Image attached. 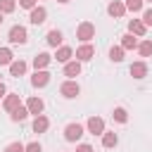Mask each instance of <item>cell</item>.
I'll return each instance as SVG.
<instances>
[{
	"mask_svg": "<svg viewBox=\"0 0 152 152\" xmlns=\"http://www.w3.org/2000/svg\"><path fill=\"white\" fill-rule=\"evenodd\" d=\"M7 38H10V43H14V45H26V43H28V31H26L24 26L14 24V26L10 28Z\"/></svg>",
	"mask_w": 152,
	"mask_h": 152,
	"instance_id": "cell-1",
	"label": "cell"
},
{
	"mask_svg": "<svg viewBox=\"0 0 152 152\" xmlns=\"http://www.w3.org/2000/svg\"><path fill=\"white\" fill-rule=\"evenodd\" d=\"M76 38L83 40V43H88L90 38H95V24H90V21H81L78 28H76Z\"/></svg>",
	"mask_w": 152,
	"mask_h": 152,
	"instance_id": "cell-2",
	"label": "cell"
},
{
	"mask_svg": "<svg viewBox=\"0 0 152 152\" xmlns=\"http://www.w3.org/2000/svg\"><path fill=\"white\" fill-rule=\"evenodd\" d=\"M59 93H62V97L71 100V97H76V95L81 93V86H78L74 78H69V81H64V83L59 86Z\"/></svg>",
	"mask_w": 152,
	"mask_h": 152,
	"instance_id": "cell-3",
	"label": "cell"
},
{
	"mask_svg": "<svg viewBox=\"0 0 152 152\" xmlns=\"http://www.w3.org/2000/svg\"><path fill=\"white\" fill-rule=\"evenodd\" d=\"M126 12H128V10H126V2H121V0H112V2L107 5V14L114 17V19H121Z\"/></svg>",
	"mask_w": 152,
	"mask_h": 152,
	"instance_id": "cell-4",
	"label": "cell"
},
{
	"mask_svg": "<svg viewBox=\"0 0 152 152\" xmlns=\"http://www.w3.org/2000/svg\"><path fill=\"white\" fill-rule=\"evenodd\" d=\"M81 135H83V126H81V124H69V126L64 128V140H69V142L81 140Z\"/></svg>",
	"mask_w": 152,
	"mask_h": 152,
	"instance_id": "cell-5",
	"label": "cell"
},
{
	"mask_svg": "<svg viewBox=\"0 0 152 152\" xmlns=\"http://www.w3.org/2000/svg\"><path fill=\"white\" fill-rule=\"evenodd\" d=\"M26 109H28V114H33V116H40L43 114V109H45V102L40 100V97H28L26 100Z\"/></svg>",
	"mask_w": 152,
	"mask_h": 152,
	"instance_id": "cell-6",
	"label": "cell"
},
{
	"mask_svg": "<svg viewBox=\"0 0 152 152\" xmlns=\"http://www.w3.org/2000/svg\"><path fill=\"white\" fill-rule=\"evenodd\" d=\"M86 128H88V133H93V135H102V133H104V119L90 116L88 124H86Z\"/></svg>",
	"mask_w": 152,
	"mask_h": 152,
	"instance_id": "cell-7",
	"label": "cell"
},
{
	"mask_svg": "<svg viewBox=\"0 0 152 152\" xmlns=\"http://www.w3.org/2000/svg\"><path fill=\"white\" fill-rule=\"evenodd\" d=\"M45 19H48V10H45V7H33L31 14H28V21H31L33 26H40Z\"/></svg>",
	"mask_w": 152,
	"mask_h": 152,
	"instance_id": "cell-8",
	"label": "cell"
},
{
	"mask_svg": "<svg viewBox=\"0 0 152 152\" xmlns=\"http://www.w3.org/2000/svg\"><path fill=\"white\" fill-rule=\"evenodd\" d=\"M128 33H133L135 38H142L147 33V26L142 24V19H131L128 21Z\"/></svg>",
	"mask_w": 152,
	"mask_h": 152,
	"instance_id": "cell-9",
	"label": "cell"
},
{
	"mask_svg": "<svg viewBox=\"0 0 152 152\" xmlns=\"http://www.w3.org/2000/svg\"><path fill=\"white\" fill-rule=\"evenodd\" d=\"M48 83H50V74H48L45 69L36 71V74L31 76V86H33V88H45Z\"/></svg>",
	"mask_w": 152,
	"mask_h": 152,
	"instance_id": "cell-10",
	"label": "cell"
},
{
	"mask_svg": "<svg viewBox=\"0 0 152 152\" xmlns=\"http://www.w3.org/2000/svg\"><path fill=\"white\" fill-rule=\"evenodd\" d=\"M2 107H5V112H17L19 107H21V100H19V95L17 93H10V95H5V102H2Z\"/></svg>",
	"mask_w": 152,
	"mask_h": 152,
	"instance_id": "cell-11",
	"label": "cell"
},
{
	"mask_svg": "<svg viewBox=\"0 0 152 152\" xmlns=\"http://www.w3.org/2000/svg\"><path fill=\"white\" fill-rule=\"evenodd\" d=\"M93 55H95V48H93L90 43H83V45L76 50V59H78V62H88V59H93Z\"/></svg>",
	"mask_w": 152,
	"mask_h": 152,
	"instance_id": "cell-12",
	"label": "cell"
},
{
	"mask_svg": "<svg viewBox=\"0 0 152 152\" xmlns=\"http://www.w3.org/2000/svg\"><path fill=\"white\" fill-rule=\"evenodd\" d=\"M128 74H131L133 78H145V76H147V64H145V62H133L131 69H128Z\"/></svg>",
	"mask_w": 152,
	"mask_h": 152,
	"instance_id": "cell-13",
	"label": "cell"
},
{
	"mask_svg": "<svg viewBox=\"0 0 152 152\" xmlns=\"http://www.w3.org/2000/svg\"><path fill=\"white\" fill-rule=\"evenodd\" d=\"M78 74H81V62H78V59H71V62H66V64H64V76L76 78Z\"/></svg>",
	"mask_w": 152,
	"mask_h": 152,
	"instance_id": "cell-14",
	"label": "cell"
},
{
	"mask_svg": "<svg viewBox=\"0 0 152 152\" xmlns=\"http://www.w3.org/2000/svg\"><path fill=\"white\" fill-rule=\"evenodd\" d=\"M31 128H33V133H45L48 128H50V121H48V116H36L33 119V124H31Z\"/></svg>",
	"mask_w": 152,
	"mask_h": 152,
	"instance_id": "cell-15",
	"label": "cell"
},
{
	"mask_svg": "<svg viewBox=\"0 0 152 152\" xmlns=\"http://www.w3.org/2000/svg\"><path fill=\"white\" fill-rule=\"evenodd\" d=\"M71 57H74V50H71V48H66V45H62V48L55 52V59H57V62H62V64L71 62Z\"/></svg>",
	"mask_w": 152,
	"mask_h": 152,
	"instance_id": "cell-16",
	"label": "cell"
},
{
	"mask_svg": "<svg viewBox=\"0 0 152 152\" xmlns=\"http://www.w3.org/2000/svg\"><path fill=\"white\" fill-rule=\"evenodd\" d=\"M52 62V57L48 55V52H38L36 57H33V66H36V71H40V69H45L48 64Z\"/></svg>",
	"mask_w": 152,
	"mask_h": 152,
	"instance_id": "cell-17",
	"label": "cell"
},
{
	"mask_svg": "<svg viewBox=\"0 0 152 152\" xmlns=\"http://www.w3.org/2000/svg\"><path fill=\"white\" fill-rule=\"evenodd\" d=\"M26 69H28V64H26L24 59H14V62L10 64V74H12V76H24Z\"/></svg>",
	"mask_w": 152,
	"mask_h": 152,
	"instance_id": "cell-18",
	"label": "cell"
},
{
	"mask_svg": "<svg viewBox=\"0 0 152 152\" xmlns=\"http://www.w3.org/2000/svg\"><path fill=\"white\" fill-rule=\"evenodd\" d=\"M116 142H119V135H116L114 131H104V133H102V147L112 150V147H116Z\"/></svg>",
	"mask_w": 152,
	"mask_h": 152,
	"instance_id": "cell-19",
	"label": "cell"
},
{
	"mask_svg": "<svg viewBox=\"0 0 152 152\" xmlns=\"http://www.w3.org/2000/svg\"><path fill=\"white\" fill-rule=\"evenodd\" d=\"M45 40H48V45H52V48H57V45H62V31H57V28H52V31H48V36H45Z\"/></svg>",
	"mask_w": 152,
	"mask_h": 152,
	"instance_id": "cell-20",
	"label": "cell"
},
{
	"mask_svg": "<svg viewBox=\"0 0 152 152\" xmlns=\"http://www.w3.org/2000/svg\"><path fill=\"white\" fill-rule=\"evenodd\" d=\"M121 48H124V50H133V48H138V38H135L133 33L121 36Z\"/></svg>",
	"mask_w": 152,
	"mask_h": 152,
	"instance_id": "cell-21",
	"label": "cell"
},
{
	"mask_svg": "<svg viewBox=\"0 0 152 152\" xmlns=\"http://www.w3.org/2000/svg\"><path fill=\"white\" fill-rule=\"evenodd\" d=\"M26 116H28V109H26L24 104H21V107H19L17 112H12V114H10V119H12L14 124H21V121H24Z\"/></svg>",
	"mask_w": 152,
	"mask_h": 152,
	"instance_id": "cell-22",
	"label": "cell"
},
{
	"mask_svg": "<svg viewBox=\"0 0 152 152\" xmlns=\"http://www.w3.org/2000/svg\"><path fill=\"white\" fill-rule=\"evenodd\" d=\"M109 59H112V62H124V48H121V45L109 48Z\"/></svg>",
	"mask_w": 152,
	"mask_h": 152,
	"instance_id": "cell-23",
	"label": "cell"
},
{
	"mask_svg": "<svg viewBox=\"0 0 152 152\" xmlns=\"http://www.w3.org/2000/svg\"><path fill=\"white\" fill-rule=\"evenodd\" d=\"M138 52H140V57H150L152 55V40H140L138 43Z\"/></svg>",
	"mask_w": 152,
	"mask_h": 152,
	"instance_id": "cell-24",
	"label": "cell"
},
{
	"mask_svg": "<svg viewBox=\"0 0 152 152\" xmlns=\"http://www.w3.org/2000/svg\"><path fill=\"white\" fill-rule=\"evenodd\" d=\"M17 10V0H0V12L2 14H12Z\"/></svg>",
	"mask_w": 152,
	"mask_h": 152,
	"instance_id": "cell-25",
	"label": "cell"
},
{
	"mask_svg": "<svg viewBox=\"0 0 152 152\" xmlns=\"http://www.w3.org/2000/svg\"><path fill=\"white\" fill-rule=\"evenodd\" d=\"M14 62V55H12V50L10 48H0V64H12Z\"/></svg>",
	"mask_w": 152,
	"mask_h": 152,
	"instance_id": "cell-26",
	"label": "cell"
},
{
	"mask_svg": "<svg viewBox=\"0 0 152 152\" xmlns=\"http://www.w3.org/2000/svg\"><path fill=\"white\" fill-rule=\"evenodd\" d=\"M112 116H114V121H119V124H126V121H128V112H126L124 107H116V109L112 112Z\"/></svg>",
	"mask_w": 152,
	"mask_h": 152,
	"instance_id": "cell-27",
	"label": "cell"
},
{
	"mask_svg": "<svg viewBox=\"0 0 152 152\" xmlns=\"http://www.w3.org/2000/svg\"><path fill=\"white\" fill-rule=\"evenodd\" d=\"M142 2H145V0H126V10L135 14V12H140V10H142Z\"/></svg>",
	"mask_w": 152,
	"mask_h": 152,
	"instance_id": "cell-28",
	"label": "cell"
},
{
	"mask_svg": "<svg viewBox=\"0 0 152 152\" xmlns=\"http://www.w3.org/2000/svg\"><path fill=\"white\" fill-rule=\"evenodd\" d=\"M5 152H26V145L24 142H10L5 147Z\"/></svg>",
	"mask_w": 152,
	"mask_h": 152,
	"instance_id": "cell-29",
	"label": "cell"
},
{
	"mask_svg": "<svg viewBox=\"0 0 152 152\" xmlns=\"http://www.w3.org/2000/svg\"><path fill=\"white\" fill-rule=\"evenodd\" d=\"M142 24H145V26H152V7L142 12Z\"/></svg>",
	"mask_w": 152,
	"mask_h": 152,
	"instance_id": "cell-30",
	"label": "cell"
},
{
	"mask_svg": "<svg viewBox=\"0 0 152 152\" xmlns=\"http://www.w3.org/2000/svg\"><path fill=\"white\" fill-rule=\"evenodd\" d=\"M26 152H43V147H40V142H28Z\"/></svg>",
	"mask_w": 152,
	"mask_h": 152,
	"instance_id": "cell-31",
	"label": "cell"
},
{
	"mask_svg": "<svg viewBox=\"0 0 152 152\" xmlns=\"http://www.w3.org/2000/svg\"><path fill=\"white\" fill-rule=\"evenodd\" d=\"M19 7H24V10H33V7H36V0H19Z\"/></svg>",
	"mask_w": 152,
	"mask_h": 152,
	"instance_id": "cell-32",
	"label": "cell"
},
{
	"mask_svg": "<svg viewBox=\"0 0 152 152\" xmlns=\"http://www.w3.org/2000/svg\"><path fill=\"white\" fill-rule=\"evenodd\" d=\"M76 152H93V147L83 142V145H78V147H76Z\"/></svg>",
	"mask_w": 152,
	"mask_h": 152,
	"instance_id": "cell-33",
	"label": "cell"
},
{
	"mask_svg": "<svg viewBox=\"0 0 152 152\" xmlns=\"http://www.w3.org/2000/svg\"><path fill=\"white\" fill-rule=\"evenodd\" d=\"M5 93H7V88H5V83H2V81H0V97H2V95H5Z\"/></svg>",
	"mask_w": 152,
	"mask_h": 152,
	"instance_id": "cell-34",
	"label": "cell"
},
{
	"mask_svg": "<svg viewBox=\"0 0 152 152\" xmlns=\"http://www.w3.org/2000/svg\"><path fill=\"white\" fill-rule=\"evenodd\" d=\"M57 2H62V5H66V2H69V0H57Z\"/></svg>",
	"mask_w": 152,
	"mask_h": 152,
	"instance_id": "cell-35",
	"label": "cell"
},
{
	"mask_svg": "<svg viewBox=\"0 0 152 152\" xmlns=\"http://www.w3.org/2000/svg\"><path fill=\"white\" fill-rule=\"evenodd\" d=\"M0 24H2V12H0Z\"/></svg>",
	"mask_w": 152,
	"mask_h": 152,
	"instance_id": "cell-36",
	"label": "cell"
},
{
	"mask_svg": "<svg viewBox=\"0 0 152 152\" xmlns=\"http://www.w3.org/2000/svg\"><path fill=\"white\" fill-rule=\"evenodd\" d=\"M147 2H152V0H147Z\"/></svg>",
	"mask_w": 152,
	"mask_h": 152,
	"instance_id": "cell-37",
	"label": "cell"
}]
</instances>
